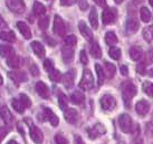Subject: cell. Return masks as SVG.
<instances>
[{
	"label": "cell",
	"instance_id": "obj_23",
	"mask_svg": "<svg viewBox=\"0 0 153 144\" xmlns=\"http://www.w3.org/2000/svg\"><path fill=\"white\" fill-rule=\"evenodd\" d=\"M0 38L8 42H16V35L11 30H4V31L0 33Z\"/></svg>",
	"mask_w": 153,
	"mask_h": 144
},
{
	"label": "cell",
	"instance_id": "obj_4",
	"mask_svg": "<svg viewBox=\"0 0 153 144\" xmlns=\"http://www.w3.org/2000/svg\"><path fill=\"white\" fill-rule=\"evenodd\" d=\"M7 7L15 13H22L25 11L26 4L24 0H7Z\"/></svg>",
	"mask_w": 153,
	"mask_h": 144
},
{
	"label": "cell",
	"instance_id": "obj_9",
	"mask_svg": "<svg viewBox=\"0 0 153 144\" xmlns=\"http://www.w3.org/2000/svg\"><path fill=\"white\" fill-rule=\"evenodd\" d=\"M88 135L91 139H96L98 135H102V134H105L106 133V128L103 126L102 124H96L93 128H88Z\"/></svg>",
	"mask_w": 153,
	"mask_h": 144
},
{
	"label": "cell",
	"instance_id": "obj_17",
	"mask_svg": "<svg viewBox=\"0 0 153 144\" xmlns=\"http://www.w3.org/2000/svg\"><path fill=\"white\" fill-rule=\"evenodd\" d=\"M139 22L136 19H133V18H130L126 20V25H125V29H126V33L128 34H134L139 29Z\"/></svg>",
	"mask_w": 153,
	"mask_h": 144
},
{
	"label": "cell",
	"instance_id": "obj_59",
	"mask_svg": "<svg viewBox=\"0 0 153 144\" xmlns=\"http://www.w3.org/2000/svg\"><path fill=\"white\" fill-rule=\"evenodd\" d=\"M115 2H116V4H121V2H122V1H123V0H114Z\"/></svg>",
	"mask_w": 153,
	"mask_h": 144
},
{
	"label": "cell",
	"instance_id": "obj_58",
	"mask_svg": "<svg viewBox=\"0 0 153 144\" xmlns=\"http://www.w3.org/2000/svg\"><path fill=\"white\" fill-rule=\"evenodd\" d=\"M149 74H150V76L153 77V68H152V69H151V71H150V72H149Z\"/></svg>",
	"mask_w": 153,
	"mask_h": 144
},
{
	"label": "cell",
	"instance_id": "obj_6",
	"mask_svg": "<svg viewBox=\"0 0 153 144\" xmlns=\"http://www.w3.org/2000/svg\"><path fill=\"white\" fill-rule=\"evenodd\" d=\"M101 106L104 111H112L116 106V101L112 95L106 94L101 98Z\"/></svg>",
	"mask_w": 153,
	"mask_h": 144
},
{
	"label": "cell",
	"instance_id": "obj_41",
	"mask_svg": "<svg viewBox=\"0 0 153 144\" xmlns=\"http://www.w3.org/2000/svg\"><path fill=\"white\" fill-rule=\"evenodd\" d=\"M48 25H49V18L47 17V16H45V17H42L40 19H39L38 21V26L40 29H47V27H48Z\"/></svg>",
	"mask_w": 153,
	"mask_h": 144
},
{
	"label": "cell",
	"instance_id": "obj_15",
	"mask_svg": "<svg viewBox=\"0 0 153 144\" xmlns=\"http://www.w3.org/2000/svg\"><path fill=\"white\" fill-rule=\"evenodd\" d=\"M64 116H65V120L71 124H75L77 119H78L77 111L74 110V108H67V110L64 112Z\"/></svg>",
	"mask_w": 153,
	"mask_h": 144
},
{
	"label": "cell",
	"instance_id": "obj_24",
	"mask_svg": "<svg viewBox=\"0 0 153 144\" xmlns=\"http://www.w3.org/2000/svg\"><path fill=\"white\" fill-rule=\"evenodd\" d=\"M89 51H91V55L93 56L94 58H101L102 57V49H101L100 45L96 42H92Z\"/></svg>",
	"mask_w": 153,
	"mask_h": 144
},
{
	"label": "cell",
	"instance_id": "obj_14",
	"mask_svg": "<svg viewBox=\"0 0 153 144\" xmlns=\"http://www.w3.org/2000/svg\"><path fill=\"white\" fill-rule=\"evenodd\" d=\"M36 92L38 93V95L43 98H48L49 97V89L44 82H38L36 84Z\"/></svg>",
	"mask_w": 153,
	"mask_h": 144
},
{
	"label": "cell",
	"instance_id": "obj_12",
	"mask_svg": "<svg viewBox=\"0 0 153 144\" xmlns=\"http://www.w3.org/2000/svg\"><path fill=\"white\" fill-rule=\"evenodd\" d=\"M44 116H45V119L47 121H49L51 124L53 126H57L58 123H59V119L54 114V112L51 110V108H44Z\"/></svg>",
	"mask_w": 153,
	"mask_h": 144
},
{
	"label": "cell",
	"instance_id": "obj_2",
	"mask_svg": "<svg viewBox=\"0 0 153 144\" xmlns=\"http://www.w3.org/2000/svg\"><path fill=\"white\" fill-rule=\"evenodd\" d=\"M94 86V77L93 74L89 69H85L83 73V77H82L81 82H79V87L84 91H89L92 89Z\"/></svg>",
	"mask_w": 153,
	"mask_h": 144
},
{
	"label": "cell",
	"instance_id": "obj_53",
	"mask_svg": "<svg viewBox=\"0 0 153 144\" xmlns=\"http://www.w3.org/2000/svg\"><path fill=\"white\" fill-rule=\"evenodd\" d=\"M75 144H84V142L82 141L79 136H75Z\"/></svg>",
	"mask_w": 153,
	"mask_h": 144
},
{
	"label": "cell",
	"instance_id": "obj_40",
	"mask_svg": "<svg viewBox=\"0 0 153 144\" xmlns=\"http://www.w3.org/2000/svg\"><path fill=\"white\" fill-rule=\"evenodd\" d=\"M77 44V38L74 35H69L65 38V45L68 47H74Z\"/></svg>",
	"mask_w": 153,
	"mask_h": 144
},
{
	"label": "cell",
	"instance_id": "obj_20",
	"mask_svg": "<svg viewBox=\"0 0 153 144\" xmlns=\"http://www.w3.org/2000/svg\"><path fill=\"white\" fill-rule=\"evenodd\" d=\"M71 101L76 105H81L85 101V95L79 91H76L71 95Z\"/></svg>",
	"mask_w": 153,
	"mask_h": 144
},
{
	"label": "cell",
	"instance_id": "obj_8",
	"mask_svg": "<svg viewBox=\"0 0 153 144\" xmlns=\"http://www.w3.org/2000/svg\"><path fill=\"white\" fill-rule=\"evenodd\" d=\"M116 19V15H115L114 10L110 8H106L102 13V20L104 25H111L113 24Z\"/></svg>",
	"mask_w": 153,
	"mask_h": 144
},
{
	"label": "cell",
	"instance_id": "obj_48",
	"mask_svg": "<svg viewBox=\"0 0 153 144\" xmlns=\"http://www.w3.org/2000/svg\"><path fill=\"white\" fill-rule=\"evenodd\" d=\"M136 69H137V72L140 73L141 75H144L145 65H144V64H139V65H137V67H136Z\"/></svg>",
	"mask_w": 153,
	"mask_h": 144
},
{
	"label": "cell",
	"instance_id": "obj_5",
	"mask_svg": "<svg viewBox=\"0 0 153 144\" xmlns=\"http://www.w3.org/2000/svg\"><path fill=\"white\" fill-rule=\"evenodd\" d=\"M53 31L54 34L57 36H64L65 31H66V27H65V22L62 19V17H59L58 15H56L54 18V27H53Z\"/></svg>",
	"mask_w": 153,
	"mask_h": 144
},
{
	"label": "cell",
	"instance_id": "obj_45",
	"mask_svg": "<svg viewBox=\"0 0 153 144\" xmlns=\"http://www.w3.org/2000/svg\"><path fill=\"white\" fill-rule=\"evenodd\" d=\"M79 59H81L82 64H84V65H86V64L88 63V58H87V55H86L85 50L81 51V54H79Z\"/></svg>",
	"mask_w": 153,
	"mask_h": 144
},
{
	"label": "cell",
	"instance_id": "obj_22",
	"mask_svg": "<svg viewBox=\"0 0 153 144\" xmlns=\"http://www.w3.org/2000/svg\"><path fill=\"white\" fill-rule=\"evenodd\" d=\"M0 55L2 56L4 58H9L13 55H15V50L11 46L8 45H1L0 46Z\"/></svg>",
	"mask_w": 153,
	"mask_h": 144
},
{
	"label": "cell",
	"instance_id": "obj_55",
	"mask_svg": "<svg viewBox=\"0 0 153 144\" xmlns=\"http://www.w3.org/2000/svg\"><path fill=\"white\" fill-rule=\"evenodd\" d=\"M7 144H18V142L17 141H15V140H10Z\"/></svg>",
	"mask_w": 153,
	"mask_h": 144
},
{
	"label": "cell",
	"instance_id": "obj_57",
	"mask_svg": "<svg viewBox=\"0 0 153 144\" xmlns=\"http://www.w3.org/2000/svg\"><path fill=\"white\" fill-rule=\"evenodd\" d=\"M2 83H4V78H2L1 74H0V85H2Z\"/></svg>",
	"mask_w": 153,
	"mask_h": 144
},
{
	"label": "cell",
	"instance_id": "obj_33",
	"mask_svg": "<svg viewBox=\"0 0 153 144\" xmlns=\"http://www.w3.org/2000/svg\"><path fill=\"white\" fill-rule=\"evenodd\" d=\"M58 104H59V107L62 110L66 111L67 110V106H68V98L65 94L60 93L58 95Z\"/></svg>",
	"mask_w": 153,
	"mask_h": 144
},
{
	"label": "cell",
	"instance_id": "obj_7",
	"mask_svg": "<svg viewBox=\"0 0 153 144\" xmlns=\"http://www.w3.org/2000/svg\"><path fill=\"white\" fill-rule=\"evenodd\" d=\"M30 136H31V140L36 144H40L44 140L43 132L35 125H30Z\"/></svg>",
	"mask_w": 153,
	"mask_h": 144
},
{
	"label": "cell",
	"instance_id": "obj_21",
	"mask_svg": "<svg viewBox=\"0 0 153 144\" xmlns=\"http://www.w3.org/2000/svg\"><path fill=\"white\" fill-rule=\"evenodd\" d=\"M130 56L133 60H139L143 56V49L140 46H133L130 49Z\"/></svg>",
	"mask_w": 153,
	"mask_h": 144
},
{
	"label": "cell",
	"instance_id": "obj_37",
	"mask_svg": "<svg viewBox=\"0 0 153 144\" xmlns=\"http://www.w3.org/2000/svg\"><path fill=\"white\" fill-rule=\"evenodd\" d=\"M108 54H110L111 58H113L114 60H119L120 58H121V55H122L121 49L117 48V47H111Z\"/></svg>",
	"mask_w": 153,
	"mask_h": 144
},
{
	"label": "cell",
	"instance_id": "obj_50",
	"mask_svg": "<svg viewBox=\"0 0 153 144\" xmlns=\"http://www.w3.org/2000/svg\"><path fill=\"white\" fill-rule=\"evenodd\" d=\"M120 69H121V74H122V75H124V76H126V75L128 74V66H125V65H122V66L120 67Z\"/></svg>",
	"mask_w": 153,
	"mask_h": 144
},
{
	"label": "cell",
	"instance_id": "obj_61",
	"mask_svg": "<svg viewBox=\"0 0 153 144\" xmlns=\"http://www.w3.org/2000/svg\"><path fill=\"white\" fill-rule=\"evenodd\" d=\"M119 144H124V143H119Z\"/></svg>",
	"mask_w": 153,
	"mask_h": 144
},
{
	"label": "cell",
	"instance_id": "obj_35",
	"mask_svg": "<svg viewBox=\"0 0 153 144\" xmlns=\"http://www.w3.org/2000/svg\"><path fill=\"white\" fill-rule=\"evenodd\" d=\"M13 110L16 111V112H18L19 114H22V113H24L25 112V105L22 103V101L20 99H13Z\"/></svg>",
	"mask_w": 153,
	"mask_h": 144
},
{
	"label": "cell",
	"instance_id": "obj_27",
	"mask_svg": "<svg viewBox=\"0 0 153 144\" xmlns=\"http://www.w3.org/2000/svg\"><path fill=\"white\" fill-rule=\"evenodd\" d=\"M89 22H91V26L93 27L94 29H96L98 27V16H97V11L96 9L92 8L91 9V13H89Z\"/></svg>",
	"mask_w": 153,
	"mask_h": 144
},
{
	"label": "cell",
	"instance_id": "obj_34",
	"mask_svg": "<svg viewBox=\"0 0 153 144\" xmlns=\"http://www.w3.org/2000/svg\"><path fill=\"white\" fill-rule=\"evenodd\" d=\"M140 15H141V19H142V21L149 22V21L151 20V11H150L146 7H142V8H141Z\"/></svg>",
	"mask_w": 153,
	"mask_h": 144
},
{
	"label": "cell",
	"instance_id": "obj_3",
	"mask_svg": "<svg viewBox=\"0 0 153 144\" xmlns=\"http://www.w3.org/2000/svg\"><path fill=\"white\" fill-rule=\"evenodd\" d=\"M119 125H120V128L122 130V132H124V133H130L132 131V126H133L131 116L128 114L120 115Z\"/></svg>",
	"mask_w": 153,
	"mask_h": 144
},
{
	"label": "cell",
	"instance_id": "obj_28",
	"mask_svg": "<svg viewBox=\"0 0 153 144\" xmlns=\"http://www.w3.org/2000/svg\"><path fill=\"white\" fill-rule=\"evenodd\" d=\"M119 42L117 39V36L115 35L114 31H107L106 35H105V42H106L108 46H113L116 42Z\"/></svg>",
	"mask_w": 153,
	"mask_h": 144
},
{
	"label": "cell",
	"instance_id": "obj_25",
	"mask_svg": "<svg viewBox=\"0 0 153 144\" xmlns=\"http://www.w3.org/2000/svg\"><path fill=\"white\" fill-rule=\"evenodd\" d=\"M95 71L97 74V84L101 86L105 81V72H104V69L100 64H95Z\"/></svg>",
	"mask_w": 153,
	"mask_h": 144
},
{
	"label": "cell",
	"instance_id": "obj_38",
	"mask_svg": "<svg viewBox=\"0 0 153 144\" xmlns=\"http://www.w3.org/2000/svg\"><path fill=\"white\" fill-rule=\"evenodd\" d=\"M143 37L145 38L146 42H152L153 40V26H150L148 28L143 30Z\"/></svg>",
	"mask_w": 153,
	"mask_h": 144
},
{
	"label": "cell",
	"instance_id": "obj_30",
	"mask_svg": "<svg viewBox=\"0 0 153 144\" xmlns=\"http://www.w3.org/2000/svg\"><path fill=\"white\" fill-rule=\"evenodd\" d=\"M33 11H34V13L36 16H43L46 13V8H45V6L43 4H40L38 1H35Z\"/></svg>",
	"mask_w": 153,
	"mask_h": 144
},
{
	"label": "cell",
	"instance_id": "obj_10",
	"mask_svg": "<svg viewBox=\"0 0 153 144\" xmlns=\"http://www.w3.org/2000/svg\"><path fill=\"white\" fill-rule=\"evenodd\" d=\"M135 110H136V112H137V114L141 115V116L146 115L150 111L149 102H148V101H143V99L140 101V102H137L135 105Z\"/></svg>",
	"mask_w": 153,
	"mask_h": 144
},
{
	"label": "cell",
	"instance_id": "obj_46",
	"mask_svg": "<svg viewBox=\"0 0 153 144\" xmlns=\"http://www.w3.org/2000/svg\"><path fill=\"white\" fill-rule=\"evenodd\" d=\"M7 133H8V130H7V128L0 127V143L2 142V140L4 139V136L7 135Z\"/></svg>",
	"mask_w": 153,
	"mask_h": 144
},
{
	"label": "cell",
	"instance_id": "obj_36",
	"mask_svg": "<svg viewBox=\"0 0 153 144\" xmlns=\"http://www.w3.org/2000/svg\"><path fill=\"white\" fill-rule=\"evenodd\" d=\"M49 79L53 82H55V83H58L63 79V76H62V73L59 71H57V69H54V71H51L49 73Z\"/></svg>",
	"mask_w": 153,
	"mask_h": 144
},
{
	"label": "cell",
	"instance_id": "obj_43",
	"mask_svg": "<svg viewBox=\"0 0 153 144\" xmlns=\"http://www.w3.org/2000/svg\"><path fill=\"white\" fill-rule=\"evenodd\" d=\"M20 101L25 105V107H30L31 106V101H30V98L26 94H22L20 95Z\"/></svg>",
	"mask_w": 153,
	"mask_h": 144
},
{
	"label": "cell",
	"instance_id": "obj_19",
	"mask_svg": "<svg viewBox=\"0 0 153 144\" xmlns=\"http://www.w3.org/2000/svg\"><path fill=\"white\" fill-rule=\"evenodd\" d=\"M62 55H63V60H64L65 63H71L73 58H74V49H73V47L65 46L62 49Z\"/></svg>",
	"mask_w": 153,
	"mask_h": 144
},
{
	"label": "cell",
	"instance_id": "obj_60",
	"mask_svg": "<svg viewBox=\"0 0 153 144\" xmlns=\"http://www.w3.org/2000/svg\"><path fill=\"white\" fill-rule=\"evenodd\" d=\"M149 1H150V4H151V6L153 7V0H149Z\"/></svg>",
	"mask_w": 153,
	"mask_h": 144
},
{
	"label": "cell",
	"instance_id": "obj_1",
	"mask_svg": "<svg viewBox=\"0 0 153 144\" xmlns=\"http://www.w3.org/2000/svg\"><path fill=\"white\" fill-rule=\"evenodd\" d=\"M137 93V88L135 85H133L130 82H126L123 84V88H122V95H123V99L125 102V105L130 107V103H131L132 98L134 97Z\"/></svg>",
	"mask_w": 153,
	"mask_h": 144
},
{
	"label": "cell",
	"instance_id": "obj_42",
	"mask_svg": "<svg viewBox=\"0 0 153 144\" xmlns=\"http://www.w3.org/2000/svg\"><path fill=\"white\" fill-rule=\"evenodd\" d=\"M44 68H45V71L48 73H51V71H54L55 68H54V63H53V60H51V59L44 60Z\"/></svg>",
	"mask_w": 153,
	"mask_h": 144
},
{
	"label": "cell",
	"instance_id": "obj_26",
	"mask_svg": "<svg viewBox=\"0 0 153 144\" xmlns=\"http://www.w3.org/2000/svg\"><path fill=\"white\" fill-rule=\"evenodd\" d=\"M63 84L66 88H71L74 84V74L73 72H67L63 76Z\"/></svg>",
	"mask_w": 153,
	"mask_h": 144
},
{
	"label": "cell",
	"instance_id": "obj_16",
	"mask_svg": "<svg viewBox=\"0 0 153 144\" xmlns=\"http://www.w3.org/2000/svg\"><path fill=\"white\" fill-rule=\"evenodd\" d=\"M30 47H31L33 51L36 54V56H38L39 58H43L45 54H46L45 48H44V46L39 42H33L30 44Z\"/></svg>",
	"mask_w": 153,
	"mask_h": 144
},
{
	"label": "cell",
	"instance_id": "obj_32",
	"mask_svg": "<svg viewBox=\"0 0 153 144\" xmlns=\"http://www.w3.org/2000/svg\"><path fill=\"white\" fill-rule=\"evenodd\" d=\"M7 64H8L9 67L13 68V69H15V68H18L19 67V57L15 54V55H13L11 57L7 58Z\"/></svg>",
	"mask_w": 153,
	"mask_h": 144
},
{
	"label": "cell",
	"instance_id": "obj_49",
	"mask_svg": "<svg viewBox=\"0 0 153 144\" xmlns=\"http://www.w3.org/2000/svg\"><path fill=\"white\" fill-rule=\"evenodd\" d=\"M79 8L82 10H86V9L88 8V4H87L86 0H79Z\"/></svg>",
	"mask_w": 153,
	"mask_h": 144
},
{
	"label": "cell",
	"instance_id": "obj_13",
	"mask_svg": "<svg viewBox=\"0 0 153 144\" xmlns=\"http://www.w3.org/2000/svg\"><path fill=\"white\" fill-rule=\"evenodd\" d=\"M0 116L6 124H11V122L13 121V116L11 114V112L8 110L7 106H1L0 107Z\"/></svg>",
	"mask_w": 153,
	"mask_h": 144
},
{
	"label": "cell",
	"instance_id": "obj_31",
	"mask_svg": "<svg viewBox=\"0 0 153 144\" xmlns=\"http://www.w3.org/2000/svg\"><path fill=\"white\" fill-rule=\"evenodd\" d=\"M115 72H116V67L115 65L108 63V62H105V74L107 75L108 78H112L114 76Z\"/></svg>",
	"mask_w": 153,
	"mask_h": 144
},
{
	"label": "cell",
	"instance_id": "obj_11",
	"mask_svg": "<svg viewBox=\"0 0 153 144\" xmlns=\"http://www.w3.org/2000/svg\"><path fill=\"white\" fill-rule=\"evenodd\" d=\"M78 28H79V31H81L82 36L84 37L85 39H87V40H92L93 39V34H92V31H91V29L88 28V26L86 25L85 21H79V24H78Z\"/></svg>",
	"mask_w": 153,
	"mask_h": 144
},
{
	"label": "cell",
	"instance_id": "obj_39",
	"mask_svg": "<svg viewBox=\"0 0 153 144\" xmlns=\"http://www.w3.org/2000/svg\"><path fill=\"white\" fill-rule=\"evenodd\" d=\"M142 88H143V92H145L149 96L153 97V84L152 83L145 82L144 84H143V86H142Z\"/></svg>",
	"mask_w": 153,
	"mask_h": 144
},
{
	"label": "cell",
	"instance_id": "obj_51",
	"mask_svg": "<svg viewBox=\"0 0 153 144\" xmlns=\"http://www.w3.org/2000/svg\"><path fill=\"white\" fill-rule=\"evenodd\" d=\"M100 7H105L106 6V0H94Z\"/></svg>",
	"mask_w": 153,
	"mask_h": 144
},
{
	"label": "cell",
	"instance_id": "obj_18",
	"mask_svg": "<svg viewBox=\"0 0 153 144\" xmlns=\"http://www.w3.org/2000/svg\"><path fill=\"white\" fill-rule=\"evenodd\" d=\"M17 27L19 31H20V34L24 36V38L25 39H30L31 38V31H30V28L28 27V25L24 22V21H19L17 24Z\"/></svg>",
	"mask_w": 153,
	"mask_h": 144
},
{
	"label": "cell",
	"instance_id": "obj_47",
	"mask_svg": "<svg viewBox=\"0 0 153 144\" xmlns=\"http://www.w3.org/2000/svg\"><path fill=\"white\" fill-rule=\"evenodd\" d=\"M75 2H76V0H60L62 6H73Z\"/></svg>",
	"mask_w": 153,
	"mask_h": 144
},
{
	"label": "cell",
	"instance_id": "obj_54",
	"mask_svg": "<svg viewBox=\"0 0 153 144\" xmlns=\"http://www.w3.org/2000/svg\"><path fill=\"white\" fill-rule=\"evenodd\" d=\"M4 27H6V22H4V20L2 19V17L0 16V29H2Z\"/></svg>",
	"mask_w": 153,
	"mask_h": 144
},
{
	"label": "cell",
	"instance_id": "obj_52",
	"mask_svg": "<svg viewBox=\"0 0 153 144\" xmlns=\"http://www.w3.org/2000/svg\"><path fill=\"white\" fill-rule=\"evenodd\" d=\"M30 71H31V73H33V74H34L35 76H37V75H38L39 74V72H38V69H37V67H36V66H31V68H30Z\"/></svg>",
	"mask_w": 153,
	"mask_h": 144
},
{
	"label": "cell",
	"instance_id": "obj_56",
	"mask_svg": "<svg viewBox=\"0 0 153 144\" xmlns=\"http://www.w3.org/2000/svg\"><path fill=\"white\" fill-rule=\"evenodd\" d=\"M135 144H143V142H142L141 139H137V140L135 141Z\"/></svg>",
	"mask_w": 153,
	"mask_h": 144
},
{
	"label": "cell",
	"instance_id": "obj_44",
	"mask_svg": "<svg viewBox=\"0 0 153 144\" xmlns=\"http://www.w3.org/2000/svg\"><path fill=\"white\" fill-rule=\"evenodd\" d=\"M55 142H56V144H68L67 139L64 137L62 134H56L55 135Z\"/></svg>",
	"mask_w": 153,
	"mask_h": 144
},
{
	"label": "cell",
	"instance_id": "obj_29",
	"mask_svg": "<svg viewBox=\"0 0 153 144\" xmlns=\"http://www.w3.org/2000/svg\"><path fill=\"white\" fill-rule=\"evenodd\" d=\"M9 77L13 79V81L17 82V83H20V82L27 81V77H26L25 73H15V72H10L8 73Z\"/></svg>",
	"mask_w": 153,
	"mask_h": 144
}]
</instances>
